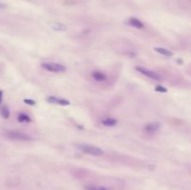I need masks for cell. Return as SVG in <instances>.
Here are the masks:
<instances>
[{
    "label": "cell",
    "instance_id": "1",
    "mask_svg": "<svg viewBox=\"0 0 191 190\" xmlns=\"http://www.w3.org/2000/svg\"><path fill=\"white\" fill-rule=\"evenodd\" d=\"M5 136L10 140L18 141V142H28L33 140V138L30 135L19 131H6Z\"/></svg>",
    "mask_w": 191,
    "mask_h": 190
},
{
    "label": "cell",
    "instance_id": "2",
    "mask_svg": "<svg viewBox=\"0 0 191 190\" xmlns=\"http://www.w3.org/2000/svg\"><path fill=\"white\" fill-rule=\"evenodd\" d=\"M78 147L84 153L90 156H93V157H101L104 155V151L103 149H101L98 146H95L92 145H87V144H81L78 145Z\"/></svg>",
    "mask_w": 191,
    "mask_h": 190
},
{
    "label": "cell",
    "instance_id": "3",
    "mask_svg": "<svg viewBox=\"0 0 191 190\" xmlns=\"http://www.w3.org/2000/svg\"><path fill=\"white\" fill-rule=\"evenodd\" d=\"M41 66L48 72L52 73H63L66 70L65 66L58 63H43Z\"/></svg>",
    "mask_w": 191,
    "mask_h": 190
},
{
    "label": "cell",
    "instance_id": "4",
    "mask_svg": "<svg viewBox=\"0 0 191 190\" xmlns=\"http://www.w3.org/2000/svg\"><path fill=\"white\" fill-rule=\"evenodd\" d=\"M135 70L137 71L138 73H140L141 75L145 76V77L150 78V79H153V80H156V81H159L161 79V77L157 72L152 71L148 68L143 67V66H136Z\"/></svg>",
    "mask_w": 191,
    "mask_h": 190
},
{
    "label": "cell",
    "instance_id": "5",
    "mask_svg": "<svg viewBox=\"0 0 191 190\" xmlns=\"http://www.w3.org/2000/svg\"><path fill=\"white\" fill-rule=\"evenodd\" d=\"M90 77L92 80L96 82H105L107 80V76L102 71H93L90 74Z\"/></svg>",
    "mask_w": 191,
    "mask_h": 190
},
{
    "label": "cell",
    "instance_id": "6",
    "mask_svg": "<svg viewBox=\"0 0 191 190\" xmlns=\"http://www.w3.org/2000/svg\"><path fill=\"white\" fill-rule=\"evenodd\" d=\"M47 101H48V103H50V104L63 105V106H65V105H69L70 104V102L68 100H65V99H63V98H58L56 96H50V97H48L47 98Z\"/></svg>",
    "mask_w": 191,
    "mask_h": 190
},
{
    "label": "cell",
    "instance_id": "7",
    "mask_svg": "<svg viewBox=\"0 0 191 190\" xmlns=\"http://www.w3.org/2000/svg\"><path fill=\"white\" fill-rule=\"evenodd\" d=\"M160 129V124L158 122H150L144 126V131L147 133H155Z\"/></svg>",
    "mask_w": 191,
    "mask_h": 190
},
{
    "label": "cell",
    "instance_id": "8",
    "mask_svg": "<svg viewBox=\"0 0 191 190\" xmlns=\"http://www.w3.org/2000/svg\"><path fill=\"white\" fill-rule=\"evenodd\" d=\"M128 25L132 26L133 28H136V29H144L145 28L144 22L137 18H130L128 21Z\"/></svg>",
    "mask_w": 191,
    "mask_h": 190
},
{
    "label": "cell",
    "instance_id": "9",
    "mask_svg": "<svg viewBox=\"0 0 191 190\" xmlns=\"http://www.w3.org/2000/svg\"><path fill=\"white\" fill-rule=\"evenodd\" d=\"M102 124L105 127H115L117 124V120L114 117H110V116H105L101 120Z\"/></svg>",
    "mask_w": 191,
    "mask_h": 190
},
{
    "label": "cell",
    "instance_id": "10",
    "mask_svg": "<svg viewBox=\"0 0 191 190\" xmlns=\"http://www.w3.org/2000/svg\"><path fill=\"white\" fill-rule=\"evenodd\" d=\"M154 51H155L156 52H158V53L163 55V56H166V57H172V56L174 55V53H173L170 50L166 49V48L157 47V48H155V49H154Z\"/></svg>",
    "mask_w": 191,
    "mask_h": 190
},
{
    "label": "cell",
    "instance_id": "11",
    "mask_svg": "<svg viewBox=\"0 0 191 190\" xmlns=\"http://www.w3.org/2000/svg\"><path fill=\"white\" fill-rule=\"evenodd\" d=\"M17 120L21 123H29V122H31L30 116L25 114V113H20L17 116Z\"/></svg>",
    "mask_w": 191,
    "mask_h": 190
},
{
    "label": "cell",
    "instance_id": "12",
    "mask_svg": "<svg viewBox=\"0 0 191 190\" xmlns=\"http://www.w3.org/2000/svg\"><path fill=\"white\" fill-rule=\"evenodd\" d=\"M85 190H110L108 187L104 185H98V184H88L85 186Z\"/></svg>",
    "mask_w": 191,
    "mask_h": 190
},
{
    "label": "cell",
    "instance_id": "13",
    "mask_svg": "<svg viewBox=\"0 0 191 190\" xmlns=\"http://www.w3.org/2000/svg\"><path fill=\"white\" fill-rule=\"evenodd\" d=\"M52 29L55 30V31L63 32V31H66V26L61 22H55L52 25Z\"/></svg>",
    "mask_w": 191,
    "mask_h": 190
},
{
    "label": "cell",
    "instance_id": "14",
    "mask_svg": "<svg viewBox=\"0 0 191 190\" xmlns=\"http://www.w3.org/2000/svg\"><path fill=\"white\" fill-rule=\"evenodd\" d=\"M0 114H1L2 117L6 118V120H8V118L10 117V109L8 107L1 108V110H0Z\"/></svg>",
    "mask_w": 191,
    "mask_h": 190
},
{
    "label": "cell",
    "instance_id": "15",
    "mask_svg": "<svg viewBox=\"0 0 191 190\" xmlns=\"http://www.w3.org/2000/svg\"><path fill=\"white\" fill-rule=\"evenodd\" d=\"M155 90L156 91H158V92H161V93H166L167 91H168V89H167L165 87H163V86H157L156 88H155Z\"/></svg>",
    "mask_w": 191,
    "mask_h": 190
},
{
    "label": "cell",
    "instance_id": "16",
    "mask_svg": "<svg viewBox=\"0 0 191 190\" xmlns=\"http://www.w3.org/2000/svg\"><path fill=\"white\" fill-rule=\"evenodd\" d=\"M23 102H25L26 104H29V105H35L36 104V102L34 100H30V99H25L23 100Z\"/></svg>",
    "mask_w": 191,
    "mask_h": 190
},
{
    "label": "cell",
    "instance_id": "17",
    "mask_svg": "<svg viewBox=\"0 0 191 190\" xmlns=\"http://www.w3.org/2000/svg\"><path fill=\"white\" fill-rule=\"evenodd\" d=\"M0 9H6V5L3 4L2 2H0Z\"/></svg>",
    "mask_w": 191,
    "mask_h": 190
}]
</instances>
